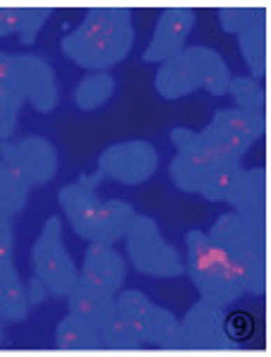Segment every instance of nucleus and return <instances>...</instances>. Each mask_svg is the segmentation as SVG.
<instances>
[{
  "label": "nucleus",
  "instance_id": "f257e3e1",
  "mask_svg": "<svg viewBox=\"0 0 271 357\" xmlns=\"http://www.w3.org/2000/svg\"><path fill=\"white\" fill-rule=\"evenodd\" d=\"M187 243V276L199 295L228 307L242 295H262L267 288V259L237 257L226 252L202 230H190Z\"/></svg>",
  "mask_w": 271,
  "mask_h": 357
},
{
  "label": "nucleus",
  "instance_id": "f03ea898",
  "mask_svg": "<svg viewBox=\"0 0 271 357\" xmlns=\"http://www.w3.org/2000/svg\"><path fill=\"white\" fill-rule=\"evenodd\" d=\"M132 41V10L125 5H96L89 8L80 26L63 36L60 48L80 68L106 73L130 53Z\"/></svg>",
  "mask_w": 271,
  "mask_h": 357
},
{
  "label": "nucleus",
  "instance_id": "7ed1b4c3",
  "mask_svg": "<svg viewBox=\"0 0 271 357\" xmlns=\"http://www.w3.org/2000/svg\"><path fill=\"white\" fill-rule=\"evenodd\" d=\"M101 180V170L91 175H82L77 183L65 185L58 192V202L65 211V218L80 238L89 240V243L115 245L120 238H125L137 211L120 199H96L94 190L98 188Z\"/></svg>",
  "mask_w": 271,
  "mask_h": 357
},
{
  "label": "nucleus",
  "instance_id": "20e7f679",
  "mask_svg": "<svg viewBox=\"0 0 271 357\" xmlns=\"http://www.w3.org/2000/svg\"><path fill=\"white\" fill-rule=\"evenodd\" d=\"M230 70L221 53L207 46H192L180 51L175 58L166 60L154 77L159 96L166 101L190 96L204 89L214 96L228 94Z\"/></svg>",
  "mask_w": 271,
  "mask_h": 357
},
{
  "label": "nucleus",
  "instance_id": "39448f33",
  "mask_svg": "<svg viewBox=\"0 0 271 357\" xmlns=\"http://www.w3.org/2000/svg\"><path fill=\"white\" fill-rule=\"evenodd\" d=\"M127 240V257L132 266L149 278H178L185 273L178 250L168 245L161 235V228L152 216L137 213L132 218L130 228L125 233Z\"/></svg>",
  "mask_w": 271,
  "mask_h": 357
},
{
  "label": "nucleus",
  "instance_id": "423d86ee",
  "mask_svg": "<svg viewBox=\"0 0 271 357\" xmlns=\"http://www.w3.org/2000/svg\"><path fill=\"white\" fill-rule=\"evenodd\" d=\"M31 264H34V276L41 278L48 293L58 295V298H68L80 273H77L73 257L65 250L60 216H51L46 221L41 235L34 243V250H31Z\"/></svg>",
  "mask_w": 271,
  "mask_h": 357
},
{
  "label": "nucleus",
  "instance_id": "0eeeda50",
  "mask_svg": "<svg viewBox=\"0 0 271 357\" xmlns=\"http://www.w3.org/2000/svg\"><path fill=\"white\" fill-rule=\"evenodd\" d=\"M103 178L120 185H145L159 170V151L147 139H127L110 144L98 156V168Z\"/></svg>",
  "mask_w": 271,
  "mask_h": 357
},
{
  "label": "nucleus",
  "instance_id": "6e6552de",
  "mask_svg": "<svg viewBox=\"0 0 271 357\" xmlns=\"http://www.w3.org/2000/svg\"><path fill=\"white\" fill-rule=\"evenodd\" d=\"M170 142L178 149V156L170 163V180L178 190L195 195L209 170H214L221 163L219 156L209 149L204 137L195 130L173 128L170 130Z\"/></svg>",
  "mask_w": 271,
  "mask_h": 357
},
{
  "label": "nucleus",
  "instance_id": "1a4fd4ad",
  "mask_svg": "<svg viewBox=\"0 0 271 357\" xmlns=\"http://www.w3.org/2000/svg\"><path fill=\"white\" fill-rule=\"evenodd\" d=\"M0 156L15 166L29 185H48L58 173V151L46 137H27L17 142H0Z\"/></svg>",
  "mask_w": 271,
  "mask_h": 357
},
{
  "label": "nucleus",
  "instance_id": "9d476101",
  "mask_svg": "<svg viewBox=\"0 0 271 357\" xmlns=\"http://www.w3.org/2000/svg\"><path fill=\"white\" fill-rule=\"evenodd\" d=\"M226 307L214 300L202 298L185 319L180 321L182 331V348L190 350H217V348H233L224 331Z\"/></svg>",
  "mask_w": 271,
  "mask_h": 357
},
{
  "label": "nucleus",
  "instance_id": "9b49d317",
  "mask_svg": "<svg viewBox=\"0 0 271 357\" xmlns=\"http://www.w3.org/2000/svg\"><path fill=\"white\" fill-rule=\"evenodd\" d=\"M17 70H15V89L29 101L38 113H51L58 106V86H55V73L43 58L24 53L15 56Z\"/></svg>",
  "mask_w": 271,
  "mask_h": 357
},
{
  "label": "nucleus",
  "instance_id": "f8f14e48",
  "mask_svg": "<svg viewBox=\"0 0 271 357\" xmlns=\"http://www.w3.org/2000/svg\"><path fill=\"white\" fill-rule=\"evenodd\" d=\"M197 15L192 8H166L159 15L156 29L145 51V63H166L185 51V41L190 36Z\"/></svg>",
  "mask_w": 271,
  "mask_h": 357
},
{
  "label": "nucleus",
  "instance_id": "ddd939ff",
  "mask_svg": "<svg viewBox=\"0 0 271 357\" xmlns=\"http://www.w3.org/2000/svg\"><path fill=\"white\" fill-rule=\"evenodd\" d=\"M209 238L230 255L267 259V228L252 226L235 211L219 216V221L209 230Z\"/></svg>",
  "mask_w": 271,
  "mask_h": 357
},
{
  "label": "nucleus",
  "instance_id": "4468645a",
  "mask_svg": "<svg viewBox=\"0 0 271 357\" xmlns=\"http://www.w3.org/2000/svg\"><path fill=\"white\" fill-rule=\"evenodd\" d=\"M125 276H127L125 259L118 255V250L113 245L106 243L89 245V250L85 252V261H82V273H80L82 281L103 290V293L115 295L123 288Z\"/></svg>",
  "mask_w": 271,
  "mask_h": 357
},
{
  "label": "nucleus",
  "instance_id": "2eb2a0df",
  "mask_svg": "<svg viewBox=\"0 0 271 357\" xmlns=\"http://www.w3.org/2000/svg\"><path fill=\"white\" fill-rule=\"evenodd\" d=\"M226 202L233 204L235 213H240L252 226L267 228V170H245Z\"/></svg>",
  "mask_w": 271,
  "mask_h": 357
},
{
  "label": "nucleus",
  "instance_id": "dca6fc26",
  "mask_svg": "<svg viewBox=\"0 0 271 357\" xmlns=\"http://www.w3.org/2000/svg\"><path fill=\"white\" fill-rule=\"evenodd\" d=\"M68 307H70V314L89 321L91 326L101 328V324L115 312V295L103 293V290L94 288L87 281L77 278L75 288L68 295Z\"/></svg>",
  "mask_w": 271,
  "mask_h": 357
},
{
  "label": "nucleus",
  "instance_id": "f3484780",
  "mask_svg": "<svg viewBox=\"0 0 271 357\" xmlns=\"http://www.w3.org/2000/svg\"><path fill=\"white\" fill-rule=\"evenodd\" d=\"M29 314V300L27 288L15 268L13 259L0 261V319L10 324H20Z\"/></svg>",
  "mask_w": 271,
  "mask_h": 357
},
{
  "label": "nucleus",
  "instance_id": "a211bd4d",
  "mask_svg": "<svg viewBox=\"0 0 271 357\" xmlns=\"http://www.w3.org/2000/svg\"><path fill=\"white\" fill-rule=\"evenodd\" d=\"M55 345L60 350H68V353H94V350H101V333L96 326H91L89 321L80 319L75 314H68L55 328Z\"/></svg>",
  "mask_w": 271,
  "mask_h": 357
},
{
  "label": "nucleus",
  "instance_id": "6ab92c4d",
  "mask_svg": "<svg viewBox=\"0 0 271 357\" xmlns=\"http://www.w3.org/2000/svg\"><path fill=\"white\" fill-rule=\"evenodd\" d=\"M142 343L161 350H182L180 321L175 319L173 312L154 305L152 314H149L145 328H142Z\"/></svg>",
  "mask_w": 271,
  "mask_h": 357
},
{
  "label": "nucleus",
  "instance_id": "aec40b11",
  "mask_svg": "<svg viewBox=\"0 0 271 357\" xmlns=\"http://www.w3.org/2000/svg\"><path fill=\"white\" fill-rule=\"evenodd\" d=\"M212 125L230 132V135L240 137L247 142H257L264 135L267 128V118L262 111H245V108H224L214 115Z\"/></svg>",
  "mask_w": 271,
  "mask_h": 357
},
{
  "label": "nucleus",
  "instance_id": "412c9836",
  "mask_svg": "<svg viewBox=\"0 0 271 357\" xmlns=\"http://www.w3.org/2000/svg\"><path fill=\"white\" fill-rule=\"evenodd\" d=\"M237 46L245 65L252 70V79H262L267 75V15L237 34Z\"/></svg>",
  "mask_w": 271,
  "mask_h": 357
},
{
  "label": "nucleus",
  "instance_id": "4be33fe9",
  "mask_svg": "<svg viewBox=\"0 0 271 357\" xmlns=\"http://www.w3.org/2000/svg\"><path fill=\"white\" fill-rule=\"evenodd\" d=\"M242 173H245V168L240 166V161L219 163V166L214 170H209L207 178L202 180L197 195H202L207 202H226Z\"/></svg>",
  "mask_w": 271,
  "mask_h": 357
},
{
  "label": "nucleus",
  "instance_id": "5701e85b",
  "mask_svg": "<svg viewBox=\"0 0 271 357\" xmlns=\"http://www.w3.org/2000/svg\"><path fill=\"white\" fill-rule=\"evenodd\" d=\"M115 94V77L110 73H94L80 82L75 91V103L82 111H98Z\"/></svg>",
  "mask_w": 271,
  "mask_h": 357
},
{
  "label": "nucleus",
  "instance_id": "b1692460",
  "mask_svg": "<svg viewBox=\"0 0 271 357\" xmlns=\"http://www.w3.org/2000/svg\"><path fill=\"white\" fill-rule=\"evenodd\" d=\"M29 188L31 185L27 183L17 168L0 161V211H5L8 216L20 213L27 206Z\"/></svg>",
  "mask_w": 271,
  "mask_h": 357
},
{
  "label": "nucleus",
  "instance_id": "393cba45",
  "mask_svg": "<svg viewBox=\"0 0 271 357\" xmlns=\"http://www.w3.org/2000/svg\"><path fill=\"white\" fill-rule=\"evenodd\" d=\"M98 333H101L103 348H108V350H140L142 345H145L140 333H137V328L132 326L118 310L101 324Z\"/></svg>",
  "mask_w": 271,
  "mask_h": 357
},
{
  "label": "nucleus",
  "instance_id": "a878e982",
  "mask_svg": "<svg viewBox=\"0 0 271 357\" xmlns=\"http://www.w3.org/2000/svg\"><path fill=\"white\" fill-rule=\"evenodd\" d=\"M199 135L204 137V142L209 144V149L217 153L221 163L240 161V158L245 156V153L250 151V146H252V142L240 139V137L230 135V132L221 130V128H217V125H212V123H209L207 128L199 132Z\"/></svg>",
  "mask_w": 271,
  "mask_h": 357
},
{
  "label": "nucleus",
  "instance_id": "bb28decb",
  "mask_svg": "<svg viewBox=\"0 0 271 357\" xmlns=\"http://www.w3.org/2000/svg\"><path fill=\"white\" fill-rule=\"evenodd\" d=\"M115 310L137 328V333H140V338H142V328H145L149 314H152L154 302L149 300L142 290H123V293H118V298H115Z\"/></svg>",
  "mask_w": 271,
  "mask_h": 357
},
{
  "label": "nucleus",
  "instance_id": "cd10ccee",
  "mask_svg": "<svg viewBox=\"0 0 271 357\" xmlns=\"http://www.w3.org/2000/svg\"><path fill=\"white\" fill-rule=\"evenodd\" d=\"M228 94L233 96L237 108H245V111H264V103H267L262 84L252 77H230Z\"/></svg>",
  "mask_w": 271,
  "mask_h": 357
},
{
  "label": "nucleus",
  "instance_id": "c85d7f7f",
  "mask_svg": "<svg viewBox=\"0 0 271 357\" xmlns=\"http://www.w3.org/2000/svg\"><path fill=\"white\" fill-rule=\"evenodd\" d=\"M264 15H267V8H262V5H257V8H250V5H224V8H219V22L224 31L235 36Z\"/></svg>",
  "mask_w": 271,
  "mask_h": 357
},
{
  "label": "nucleus",
  "instance_id": "c756f323",
  "mask_svg": "<svg viewBox=\"0 0 271 357\" xmlns=\"http://www.w3.org/2000/svg\"><path fill=\"white\" fill-rule=\"evenodd\" d=\"M22 106H24V96L15 86L0 84V142H8L15 135Z\"/></svg>",
  "mask_w": 271,
  "mask_h": 357
},
{
  "label": "nucleus",
  "instance_id": "7c9ffc66",
  "mask_svg": "<svg viewBox=\"0 0 271 357\" xmlns=\"http://www.w3.org/2000/svg\"><path fill=\"white\" fill-rule=\"evenodd\" d=\"M53 15L51 5H22V31L20 38L24 46H31L36 41V34L43 29L46 20Z\"/></svg>",
  "mask_w": 271,
  "mask_h": 357
},
{
  "label": "nucleus",
  "instance_id": "2f4dec72",
  "mask_svg": "<svg viewBox=\"0 0 271 357\" xmlns=\"http://www.w3.org/2000/svg\"><path fill=\"white\" fill-rule=\"evenodd\" d=\"M224 331H226V338L230 340V345H237L252 336L254 321H252V317L242 310L230 312V314H226V319H224Z\"/></svg>",
  "mask_w": 271,
  "mask_h": 357
},
{
  "label": "nucleus",
  "instance_id": "473e14b6",
  "mask_svg": "<svg viewBox=\"0 0 271 357\" xmlns=\"http://www.w3.org/2000/svg\"><path fill=\"white\" fill-rule=\"evenodd\" d=\"M22 31V5H0V36Z\"/></svg>",
  "mask_w": 271,
  "mask_h": 357
},
{
  "label": "nucleus",
  "instance_id": "72a5a7b5",
  "mask_svg": "<svg viewBox=\"0 0 271 357\" xmlns=\"http://www.w3.org/2000/svg\"><path fill=\"white\" fill-rule=\"evenodd\" d=\"M15 243H13V226H10V216L0 211V261L13 259Z\"/></svg>",
  "mask_w": 271,
  "mask_h": 357
},
{
  "label": "nucleus",
  "instance_id": "f704fd0d",
  "mask_svg": "<svg viewBox=\"0 0 271 357\" xmlns=\"http://www.w3.org/2000/svg\"><path fill=\"white\" fill-rule=\"evenodd\" d=\"M15 70H17L15 56H8V53L0 51V84L15 86Z\"/></svg>",
  "mask_w": 271,
  "mask_h": 357
},
{
  "label": "nucleus",
  "instance_id": "c9c22d12",
  "mask_svg": "<svg viewBox=\"0 0 271 357\" xmlns=\"http://www.w3.org/2000/svg\"><path fill=\"white\" fill-rule=\"evenodd\" d=\"M46 298H48V288L41 283V278L34 276L29 285H27V300H29V305H41Z\"/></svg>",
  "mask_w": 271,
  "mask_h": 357
},
{
  "label": "nucleus",
  "instance_id": "e433bc0d",
  "mask_svg": "<svg viewBox=\"0 0 271 357\" xmlns=\"http://www.w3.org/2000/svg\"><path fill=\"white\" fill-rule=\"evenodd\" d=\"M0 343H3V328H0Z\"/></svg>",
  "mask_w": 271,
  "mask_h": 357
}]
</instances>
